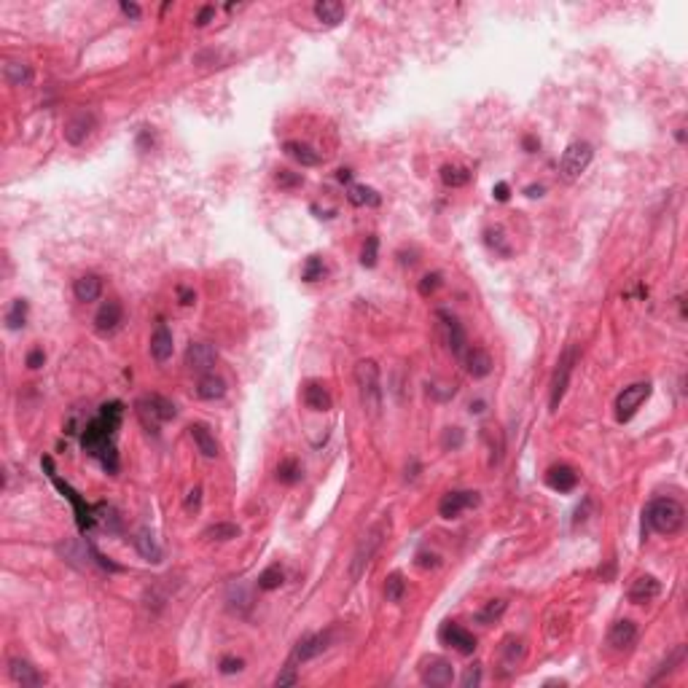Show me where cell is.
I'll list each match as a JSON object with an SVG mask.
<instances>
[{
	"mask_svg": "<svg viewBox=\"0 0 688 688\" xmlns=\"http://www.w3.org/2000/svg\"><path fill=\"white\" fill-rule=\"evenodd\" d=\"M124 417V404L110 401V404L100 406V414L92 422H86V428L81 433V446L86 455H92L103 462V468L108 473L119 471V455H116V431L122 425Z\"/></svg>",
	"mask_w": 688,
	"mask_h": 688,
	"instance_id": "1",
	"label": "cell"
},
{
	"mask_svg": "<svg viewBox=\"0 0 688 688\" xmlns=\"http://www.w3.org/2000/svg\"><path fill=\"white\" fill-rule=\"evenodd\" d=\"M646 525L659 535H675L686 522V508L675 498H656L646 506Z\"/></svg>",
	"mask_w": 688,
	"mask_h": 688,
	"instance_id": "2",
	"label": "cell"
},
{
	"mask_svg": "<svg viewBox=\"0 0 688 688\" xmlns=\"http://www.w3.org/2000/svg\"><path fill=\"white\" fill-rule=\"evenodd\" d=\"M390 532V522L387 519H379L374 527H368L363 532V538L358 540L355 552H352L350 559V581H358L366 573V567L371 565V559L377 556V552L382 549V543Z\"/></svg>",
	"mask_w": 688,
	"mask_h": 688,
	"instance_id": "3",
	"label": "cell"
},
{
	"mask_svg": "<svg viewBox=\"0 0 688 688\" xmlns=\"http://www.w3.org/2000/svg\"><path fill=\"white\" fill-rule=\"evenodd\" d=\"M355 385L361 392L363 412L374 419L382 409V387H379V366L374 361H358L355 366Z\"/></svg>",
	"mask_w": 688,
	"mask_h": 688,
	"instance_id": "4",
	"label": "cell"
},
{
	"mask_svg": "<svg viewBox=\"0 0 688 688\" xmlns=\"http://www.w3.org/2000/svg\"><path fill=\"white\" fill-rule=\"evenodd\" d=\"M43 468H46V473H49V479H52V484L62 492V498H68V503L73 506V513H76V525H78V530L81 532H86V530H92V527L97 525L95 522V508L86 503V500L73 489V486L65 482V479H59V473L54 471V462H52V457H43Z\"/></svg>",
	"mask_w": 688,
	"mask_h": 688,
	"instance_id": "5",
	"label": "cell"
},
{
	"mask_svg": "<svg viewBox=\"0 0 688 688\" xmlns=\"http://www.w3.org/2000/svg\"><path fill=\"white\" fill-rule=\"evenodd\" d=\"M137 409V417H140V422L148 428V433L159 431V425L162 422H170V419H175L177 409L175 404L170 401V398H164V395H146V398H140L135 404Z\"/></svg>",
	"mask_w": 688,
	"mask_h": 688,
	"instance_id": "6",
	"label": "cell"
},
{
	"mask_svg": "<svg viewBox=\"0 0 688 688\" xmlns=\"http://www.w3.org/2000/svg\"><path fill=\"white\" fill-rule=\"evenodd\" d=\"M576 363H578V350H576V347H567V350L559 355L556 368H554V374H552V392H549V409H552V412H556L559 404H562Z\"/></svg>",
	"mask_w": 688,
	"mask_h": 688,
	"instance_id": "7",
	"label": "cell"
},
{
	"mask_svg": "<svg viewBox=\"0 0 688 688\" xmlns=\"http://www.w3.org/2000/svg\"><path fill=\"white\" fill-rule=\"evenodd\" d=\"M592 159H594L592 146L583 143V140H576V143H570V146L565 148V153H562V159H559V173H562L565 180H576V177H581V173H586V167L592 164Z\"/></svg>",
	"mask_w": 688,
	"mask_h": 688,
	"instance_id": "8",
	"label": "cell"
},
{
	"mask_svg": "<svg viewBox=\"0 0 688 688\" xmlns=\"http://www.w3.org/2000/svg\"><path fill=\"white\" fill-rule=\"evenodd\" d=\"M651 390H653L651 382H634L629 387H624L619 392V398H616V417H619V422H629L637 414V409L651 398Z\"/></svg>",
	"mask_w": 688,
	"mask_h": 688,
	"instance_id": "9",
	"label": "cell"
},
{
	"mask_svg": "<svg viewBox=\"0 0 688 688\" xmlns=\"http://www.w3.org/2000/svg\"><path fill=\"white\" fill-rule=\"evenodd\" d=\"M419 677H422V683H425V686L444 688V686H449V683L455 680V670H452V664H449L446 659H441V656H431V659L422 661V667H419Z\"/></svg>",
	"mask_w": 688,
	"mask_h": 688,
	"instance_id": "10",
	"label": "cell"
},
{
	"mask_svg": "<svg viewBox=\"0 0 688 688\" xmlns=\"http://www.w3.org/2000/svg\"><path fill=\"white\" fill-rule=\"evenodd\" d=\"M218 361V352L210 342H191L186 350V366L194 374H210Z\"/></svg>",
	"mask_w": 688,
	"mask_h": 688,
	"instance_id": "11",
	"label": "cell"
},
{
	"mask_svg": "<svg viewBox=\"0 0 688 688\" xmlns=\"http://www.w3.org/2000/svg\"><path fill=\"white\" fill-rule=\"evenodd\" d=\"M438 640H441L444 646L455 648V651L462 653V656H471L473 651H476V637H473L468 629H462L460 624H455V621H446L444 626L438 629Z\"/></svg>",
	"mask_w": 688,
	"mask_h": 688,
	"instance_id": "12",
	"label": "cell"
},
{
	"mask_svg": "<svg viewBox=\"0 0 688 688\" xmlns=\"http://www.w3.org/2000/svg\"><path fill=\"white\" fill-rule=\"evenodd\" d=\"M473 506H479V492H471V489H465V492H446L444 498L438 500V513L444 519H457L460 513L473 508Z\"/></svg>",
	"mask_w": 688,
	"mask_h": 688,
	"instance_id": "13",
	"label": "cell"
},
{
	"mask_svg": "<svg viewBox=\"0 0 688 688\" xmlns=\"http://www.w3.org/2000/svg\"><path fill=\"white\" fill-rule=\"evenodd\" d=\"M436 317L441 320V331H444V342H446V347H449V352L457 355V358H462V352H465V331H462L460 320L455 317V315H449V312H444V310L436 312Z\"/></svg>",
	"mask_w": 688,
	"mask_h": 688,
	"instance_id": "14",
	"label": "cell"
},
{
	"mask_svg": "<svg viewBox=\"0 0 688 688\" xmlns=\"http://www.w3.org/2000/svg\"><path fill=\"white\" fill-rule=\"evenodd\" d=\"M92 129H95V113L76 110L65 122V140L70 146H81V143H86V137L92 135Z\"/></svg>",
	"mask_w": 688,
	"mask_h": 688,
	"instance_id": "15",
	"label": "cell"
},
{
	"mask_svg": "<svg viewBox=\"0 0 688 688\" xmlns=\"http://www.w3.org/2000/svg\"><path fill=\"white\" fill-rule=\"evenodd\" d=\"M328 643H331V634H328V632L304 634V637H301V640L296 643V648H293V656H291V661L296 664V661H310V659H315V656H320L325 648H328Z\"/></svg>",
	"mask_w": 688,
	"mask_h": 688,
	"instance_id": "16",
	"label": "cell"
},
{
	"mask_svg": "<svg viewBox=\"0 0 688 688\" xmlns=\"http://www.w3.org/2000/svg\"><path fill=\"white\" fill-rule=\"evenodd\" d=\"M607 643H610V648H616V651L632 648L637 643V624L629 619H619L610 626V632H607Z\"/></svg>",
	"mask_w": 688,
	"mask_h": 688,
	"instance_id": "17",
	"label": "cell"
},
{
	"mask_svg": "<svg viewBox=\"0 0 688 688\" xmlns=\"http://www.w3.org/2000/svg\"><path fill=\"white\" fill-rule=\"evenodd\" d=\"M173 347H175L173 344V331L164 323H159L153 328V334H151V358L156 363H167L173 358Z\"/></svg>",
	"mask_w": 688,
	"mask_h": 688,
	"instance_id": "18",
	"label": "cell"
},
{
	"mask_svg": "<svg viewBox=\"0 0 688 688\" xmlns=\"http://www.w3.org/2000/svg\"><path fill=\"white\" fill-rule=\"evenodd\" d=\"M661 594V583L653 576H640V578L634 581L632 586H629V602H634V605H646V602H651V600H656Z\"/></svg>",
	"mask_w": 688,
	"mask_h": 688,
	"instance_id": "19",
	"label": "cell"
},
{
	"mask_svg": "<svg viewBox=\"0 0 688 688\" xmlns=\"http://www.w3.org/2000/svg\"><path fill=\"white\" fill-rule=\"evenodd\" d=\"M191 438H194V444H197V449L202 452V457L207 460H216L218 455H221V446H218L216 436L210 433V428L204 425V422H194L189 428Z\"/></svg>",
	"mask_w": 688,
	"mask_h": 688,
	"instance_id": "20",
	"label": "cell"
},
{
	"mask_svg": "<svg viewBox=\"0 0 688 688\" xmlns=\"http://www.w3.org/2000/svg\"><path fill=\"white\" fill-rule=\"evenodd\" d=\"M122 317H124L122 304H119V301H105L95 315V328L100 331V334H110V331L119 328Z\"/></svg>",
	"mask_w": 688,
	"mask_h": 688,
	"instance_id": "21",
	"label": "cell"
},
{
	"mask_svg": "<svg viewBox=\"0 0 688 688\" xmlns=\"http://www.w3.org/2000/svg\"><path fill=\"white\" fill-rule=\"evenodd\" d=\"M465 358V371L471 374L473 379H484L489 377V371H492V355L486 350H482V347H471V350L462 355Z\"/></svg>",
	"mask_w": 688,
	"mask_h": 688,
	"instance_id": "22",
	"label": "cell"
},
{
	"mask_svg": "<svg viewBox=\"0 0 688 688\" xmlns=\"http://www.w3.org/2000/svg\"><path fill=\"white\" fill-rule=\"evenodd\" d=\"M546 484L552 486L554 492H573L578 484V473L573 471L570 465H554L546 473Z\"/></svg>",
	"mask_w": 688,
	"mask_h": 688,
	"instance_id": "23",
	"label": "cell"
},
{
	"mask_svg": "<svg viewBox=\"0 0 688 688\" xmlns=\"http://www.w3.org/2000/svg\"><path fill=\"white\" fill-rule=\"evenodd\" d=\"M301 395H304L307 409H312V412H328V409L334 406L331 392H328V387H325L323 382H307Z\"/></svg>",
	"mask_w": 688,
	"mask_h": 688,
	"instance_id": "24",
	"label": "cell"
},
{
	"mask_svg": "<svg viewBox=\"0 0 688 688\" xmlns=\"http://www.w3.org/2000/svg\"><path fill=\"white\" fill-rule=\"evenodd\" d=\"M8 675L14 677V683H19V686H43V675L25 659L8 661Z\"/></svg>",
	"mask_w": 688,
	"mask_h": 688,
	"instance_id": "25",
	"label": "cell"
},
{
	"mask_svg": "<svg viewBox=\"0 0 688 688\" xmlns=\"http://www.w3.org/2000/svg\"><path fill=\"white\" fill-rule=\"evenodd\" d=\"M73 293H76V298L78 301H83V304H89V301H97L100 298V293H103V280L97 277V274H81L76 283H73Z\"/></svg>",
	"mask_w": 688,
	"mask_h": 688,
	"instance_id": "26",
	"label": "cell"
},
{
	"mask_svg": "<svg viewBox=\"0 0 688 688\" xmlns=\"http://www.w3.org/2000/svg\"><path fill=\"white\" fill-rule=\"evenodd\" d=\"M283 151L293 159V162L301 164V167H317V164L323 162L317 151L312 148V146H307V143H298V140H288V143L283 146Z\"/></svg>",
	"mask_w": 688,
	"mask_h": 688,
	"instance_id": "27",
	"label": "cell"
},
{
	"mask_svg": "<svg viewBox=\"0 0 688 688\" xmlns=\"http://www.w3.org/2000/svg\"><path fill=\"white\" fill-rule=\"evenodd\" d=\"M132 543H135L137 554H140L146 562H162V549H159L156 538L151 535V530H137Z\"/></svg>",
	"mask_w": 688,
	"mask_h": 688,
	"instance_id": "28",
	"label": "cell"
},
{
	"mask_svg": "<svg viewBox=\"0 0 688 688\" xmlns=\"http://www.w3.org/2000/svg\"><path fill=\"white\" fill-rule=\"evenodd\" d=\"M344 14H347V8H344V3H339V0H320V3H315V16H317V22H323V25H328V28L339 25V22L344 19Z\"/></svg>",
	"mask_w": 688,
	"mask_h": 688,
	"instance_id": "29",
	"label": "cell"
},
{
	"mask_svg": "<svg viewBox=\"0 0 688 688\" xmlns=\"http://www.w3.org/2000/svg\"><path fill=\"white\" fill-rule=\"evenodd\" d=\"M197 395L202 401H218L226 395V382L216 374H202V379L197 382Z\"/></svg>",
	"mask_w": 688,
	"mask_h": 688,
	"instance_id": "30",
	"label": "cell"
},
{
	"mask_svg": "<svg viewBox=\"0 0 688 688\" xmlns=\"http://www.w3.org/2000/svg\"><path fill=\"white\" fill-rule=\"evenodd\" d=\"M500 659H503V670L506 672L513 670L519 661L525 659V643L519 637H506L503 646H500Z\"/></svg>",
	"mask_w": 688,
	"mask_h": 688,
	"instance_id": "31",
	"label": "cell"
},
{
	"mask_svg": "<svg viewBox=\"0 0 688 688\" xmlns=\"http://www.w3.org/2000/svg\"><path fill=\"white\" fill-rule=\"evenodd\" d=\"M3 76H6V81L11 83V86H30V81H33V70H30V65L16 62V59H8V62L3 65Z\"/></svg>",
	"mask_w": 688,
	"mask_h": 688,
	"instance_id": "32",
	"label": "cell"
},
{
	"mask_svg": "<svg viewBox=\"0 0 688 688\" xmlns=\"http://www.w3.org/2000/svg\"><path fill=\"white\" fill-rule=\"evenodd\" d=\"M347 199H350L355 207H377V204L382 202L377 191L368 189V186H350V191H347Z\"/></svg>",
	"mask_w": 688,
	"mask_h": 688,
	"instance_id": "33",
	"label": "cell"
},
{
	"mask_svg": "<svg viewBox=\"0 0 688 688\" xmlns=\"http://www.w3.org/2000/svg\"><path fill=\"white\" fill-rule=\"evenodd\" d=\"M285 581V573L280 565H269L261 576H258V589L261 592H274V589H280Z\"/></svg>",
	"mask_w": 688,
	"mask_h": 688,
	"instance_id": "34",
	"label": "cell"
},
{
	"mask_svg": "<svg viewBox=\"0 0 688 688\" xmlns=\"http://www.w3.org/2000/svg\"><path fill=\"white\" fill-rule=\"evenodd\" d=\"M25 323H28V301L16 298L14 304L8 307V312H6V325L11 331H19V328H25Z\"/></svg>",
	"mask_w": 688,
	"mask_h": 688,
	"instance_id": "35",
	"label": "cell"
},
{
	"mask_svg": "<svg viewBox=\"0 0 688 688\" xmlns=\"http://www.w3.org/2000/svg\"><path fill=\"white\" fill-rule=\"evenodd\" d=\"M441 180H444V186H452V189H460V186H465V183L471 180V173H468L465 167H455V164H444V167H441Z\"/></svg>",
	"mask_w": 688,
	"mask_h": 688,
	"instance_id": "36",
	"label": "cell"
},
{
	"mask_svg": "<svg viewBox=\"0 0 688 688\" xmlns=\"http://www.w3.org/2000/svg\"><path fill=\"white\" fill-rule=\"evenodd\" d=\"M406 594V581L401 573H390L385 581V600L387 602H401Z\"/></svg>",
	"mask_w": 688,
	"mask_h": 688,
	"instance_id": "37",
	"label": "cell"
},
{
	"mask_svg": "<svg viewBox=\"0 0 688 688\" xmlns=\"http://www.w3.org/2000/svg\"><path fill=\"white\" fill-rule=\"evenodd\" d=\"M240 535V527L231 525V522H218L204 530V538L207 540H234Z\"/></svg>",
	"mask_w": 688,
	"mask_h": 688,
	"instance_id": "38",
	"label": "cell"
},
{
	"mask_svg": "<svg viewBox=\"0 0 688 688\" xmlns=\"http://www.w3.org/2000/svg\"><path fill=\"white\" fill-rule=\"evenodd\" d=\"M484 441L489 444V465H498L503 457V436L498 433V428H484Z\"/></svg>",
	"mask_w": 688,
	"mask_h": 688,
	"instance_id": "39",
	"label": "cell"
},
{
	"mask_svg": "<svg viewBox=\"0 0 688 688\" xmlns=\"http://www.w3.org/2000/svg\"><path fill=\"white\" fill-rule=\"evenodd\" d=\"M298 479H301V465H298L296 460L288 457L277 465V482L280 484H296Z\"/></svg>",
	"mask_w": 688,
	"mask_h": 688,
	"instance_id": "40",
	"label": "cell"
},
{
	"mask_svg": "<svg viewBox=\"0 0 688 688\" xmlns=\"http://www.w3.org/2000/svg\"><path fill=\"white\" fill-rule=\"evenodd\" d=\"M683 659H686V646H677V648H675V651H672V653L667 656V659L661 661L659 672H656V675H653V677H651V683H656V680H661L664 675H670V672H672V670H675V667H677V664L683 661Z\"/></svg>",
	"mask_w": 688,
	"mask_h": 688,
	"instance_id": "41",
	"label": "cell"
},
{
	"mask_svg": "<svg viewBox=\"0 0 688 688\" xmlns=\"http://www.w3.org/2000/svg\"><path fill=\"white\" fill-rule=\"evenodd\" d=\"M503 613H506V602H503V600H492V602H486L484 610L476 613V621L484 624V626H489V624H495Z\"/></svg>",
	"mask_w": 688,
	"mask_h": 688,
	"instance_id": "42",
	"label": "cell"
},
{
	"mask_svg": "<svg viewBox=\"0 0 688 688\" xmlns=\"http://www.w3.org/2000/svg\"><path fill=\"white\" fill-rule=\"evenodd\" d=\"M95 522L105 525L110 532H116V530H119V516H116L113 506H108V503H97V506H95Z\"/></svg>",
	"mask_w": 688,
	"mask_h": 688,
	"instance_id": "43",
	"label": "cell"
},
{
	"mask_svg": "<svg viewBox=\"0 0 688 688\" xmlns=\"http://www.w3.org/2000/svg\"><path fill=\"white\" fill-rule=\"evenodd\" d=\"M325 274V264L320 256H310L307 258V264H304V269H301V280L304 283H315V280H320Z\"/></svg>",
	"mask_w": 688,
	"mask_h": 688,
	"instance_id": "44",
	"label": "cell"
},
{
	"mask_svg": "<svg viewBox=\"0 0 688 688\" xmlns=\"http://www.w3.org/2000/svg\"><path fill=\"white\" fill-rule=\"evenodd\" d=\"M377 258H379V240L377 237H366V245L363 250H361V264H363L366 269H374L377 267Z\"/></svg>",
	"mask_w": 688,
	"mask_h": 688,
	"instance_id": "45",
	"label": "cell"
},
{
	"mask_svg": "<svg viewBox=\"0 0 688 688\" xmlns=\"http://www.w3.org/2000/svg\"><path fill=\"white\" fill-rule=\"evenodd\" d=\"M59 554L68 559L70 565L86 567V552H81V546H78V543H62V546H59Z\"/></svg>",
	"mask_w": 688,
	"mask_h": 688,
	"instance_id": "46",
	"label": "cell"
},
{
	"mask_svg": "<svg viewBox=\"0 0 688 688\" xmlns=\"http://www.w3.org/2000/svg\"><path fill=\"white\" fill-rule=\"evenodd\" d=\"M441 288V274L438 272H431V274H425L422 280H419V285H417V291H419V296H433L436 291Z\"/></svg>",
	"mask_w": 688,
	"mask_h": 688,
	"instance_id": "47",
	"label": "cell"
},
{
	"mask_svg": "<svg viewBox=\"0 0 688 688\" xmlns=\"http://www.w3.org/2000/svg\"><path fill=\"white\" fill-rule=\"evenodd\" d=\"M296 683H298L296 664H293V661H288V664L283 667V672L274 677V686H277V688H285V686H296Z\"/></svg>",
	"mask_w": 688,
	"mask_h": 688,
	"instance_id": "48",
	"label": "cell"
},
{
	"mask_svg": "<svg viewBox=\"0 0 688 688\" xmlns=\"http://www.w3.org/2000/svg\"><path fill=\"white\" fill-rule=\"evenodd\" d=\"M274 180H277L280 189H296V186L304 183V177L298 175V173H291V170H277V173H274Z\"/></svg>",
	"mask_w": 688,
	"mask_h": 688,
	"instance_id": "49",
	"label": "cell"
},
{
	"mask_svg": "<svg viewBox=\"0 0 688 688\" xmlns=\"http://www.w3.org/2000/svg\"><path fill=\"white\" fill-rule=\"evenodd\" d=\"M441 446L444 449H460L462 446V431L460 428H446L441 436Z\"/></svg>",
	"mask_w": 688,
	"mask_h": 688,
	"instance_id": "50",
	"label": "cell"
},
{
	"mask_svg": "<svg viewBox=\"0 0 688 688\" xmlns=\"http://www.w3.org/2000/svg\"><path fill=\"white\" fill-rule=\"evenodd\" d=\"M243 667H245L243 659H234V656H223V659H221V672H223V675L243 672Z\"/></svg>",
	"mask_w": 688,
	"mask_h": 688,
	"instance_id": "51",
	"label": "cell"
},
{
	"mask_svg": "<svg viewBox=\"0 0 688 688\" xmlns=\"http://www.w3.org/2000/svg\"><path fill=\"white\" fill-rule=\"evenodd\" d=\"M482 683V667H468L465 675H462V686L465 688H476Z\"/></svg>",
	"mask_w": 688,
	"mask_h": 688,
	"instance_id": "52",
	"label": "cell"
},
{
	"mask_svg": "<svg viewBox=\"0 0 688 688\" xmlns=\"http://www.w3.org/2000/svg\"><path fill=\"white\" fill-rule=\"evenodd\" d=\"M213 16H216V8H213V6H202L194 22H197V28H204V25H210V19H213Z\"/></svg>",
	"mask_w": 688,
	"mask_h": 688,
	"instance_id": "53",
	"label": "cell"
},
{
	"mask_svg": "<svg viewBox=\"0 0 688 688\" xmlns=\"http://www.w3.org/2000/svg\"><path fill=\"white\" fill-rule=\"evenodd\" d=\"M43 361H46V352L38 347V350H33L28 355V368H33V371H35V368H41V366H43Z\"/></svg>",
	"mask_w": 688,
	"mask_h": 688,
	"instance_id": "54",
	"label": "cell"
},
{
	"mask_svg": "<svg viewBox=\"0 0 688 688\" xmlns=\"http://www.w3.org/2000/svg\"><path fill=\"white\" fill-rule=\"evenodd\" d=\"M199 500H202V489L194 486V489L189 492V498H186V511H197V508H199Z\"/></svg>",
	"mask_w": 688,
	"mask_h": 688,
	"instance_id": "55",
	"label": "cell"
},
{
	"mask_svg": "<svg viewBox=\"0 0 688 688\" xmlns=\"http://www.w3.org/2000/svg\"><path fill=\"white\" fill-rule=\"evenodd\" d=\"M177 298H180V304H183V307H191V304L197 301V293H194V291H189V288H177Z\"/></svg>",
	"mask_w": 688,
	"mask_h": 688,
	"instance_id": "56",
	"label": "cell"
},
{
	"mask_svg": "<svg viewBox=\"0 0 688 688\" xmlns=\"http://www.w3.org/2000/svg\"><path fill=\"white\" fill-rule=\"evenodd\" d=\"M417 565L419 567H438V556L436 554H417Z\"/></svg>",
	"mask_w": 688,
	"mask_h": 688,
	"instance_id": "57",
	"label": "cell"
},
{
	"mask_svg": "<svg viewBox=\"0 0 688 688\" xmlns=\"http://www.w3.org/2000/svg\"><path fill=\"white\" fill-rule=\"evenodd\" d=\"M492 194H495V199H498V202H508L511 189H508V183H498V186L492 189Z\"/></svg>",
	"mask_w": 688,
	"mask_h": 688,
	"instance_id": "58",
	"label": "cell"
},
{
	"mask_svg": "<svg viewBox=\"0 0 688 688\" xmlns=\"http://www.w3.org/2000/svg\"><path fill=\"white\" fill-rule=\"evenodd\" d=\"M119 8H122L129 19H140V6H137V3H127V0H122V6H119Z\"/></svg>",
	"mask_w": 688,
	"mask_h": 688,
	"instance_id": "59",
	"label": "cell"
},
{
	"mask_svg": "<svg viewBox=\"0 0 688 688\" xmlns=\"http://www.w3.org/2000/svg\"><path fill=\"white\" fill-rule=\"evenodd\" d=\"M522 146H525L527 153H532V151H538L540 140H538V137H532V135H525V137H522Z\"/></svg>",
	"mask_w": 688,
	"mask_h": 688,
	"instance_id": "60",
	"label": "cell"
},
{
	"mask_svg": "<svg viewBox=\"0 0 688 688\" xmlns=\"http://www.w3.org/2000/svg\"><path fill=\"white\" fill-rule=\"evenodd\" d=\"M527 197L535 199V197H543V186H527Z\"/></svg>",
	"mask_w": 688,
	"mask_h": 688,
	"instance_id": "61",
	"label": "cell"
},
{
	"mask_svg": "<svg viewBox=\"0 0 688 688\" xmlns=\"http://www.w3.org/2000/svg\"><path fill=\"white\" fill-rule=\"evenodd\" d=\"M352 173L350 170H337V180H342V183H350Z\"/></svg>",
	"mask_w": 688,
	"mask_h": 688,
	"instance_id": "62",
	"label": "cell"
},
{
	"mask_svg": "<svg viewBox=\"0 0 688 688\" xmlns=\"http://www.w3.org/2000/svg\"><path fill=\"white\" fill-rule=\"evenodd\" d=\"M471 412H473V414H482V412H484V401H476V404H471Z\"/></svg>",
	"mask_w": 688,
	"mask_h": 688,
	"instance_id": "63",
	"label": "cell"
}]
</instances>
